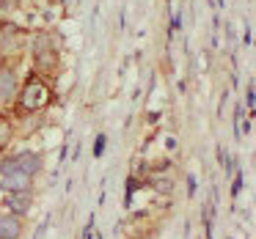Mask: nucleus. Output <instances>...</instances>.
<instances>
[{
    "label": "nucleus",
    "mask_w": 256,
    "mask_h": 239,
    "mask_svg": "<svg viewBox=\"0 0 256 239\" xmlns=\"http://www.w3.org/2000/svg\"><path fill=\"white\" fill-rule=\"evenodd\" d=\"M28 234V217L3 212L0 215V239H22Z\"/></svg>",
    "instance_id": "0eeeda50"
},
{
    "label": "nucleus",
    "mask_w": 256,
    "mask_h": 239,
    "mask_svg": "<svg viewBox=\"0 0 256 239\" xmlns=\"http://www.w3.org/2000/svg\"><path fill=\"white\" fill-rule=\"evenodd\" d=\"M34 61H36V66L42 69V74L50 72V69L58 63V55H56V47H52L50 33H39L34 39Z\"/></svg>",
    "instance_id": "20e7f679"
},
{
    "label": "nucleus",
    "mask_w": 256,
    "mask_h": 239,
    "mask_svg": "<svg viewBox=\"0 0 256 239\" xmlns=\"http://www.w3.org/2000/svg\"><path fill=\"white\" fill-rule=\"evenodd\" d=\"M20 94V72L12 63H0V105H12Z\"/></svg>",
    "instance_id": "39448f33"
},
{
    "label": "nucleus",
    "mask_w": 256,
    "mask_h": 239,
    "mask_svg": "<svg viewBox=\"0 0 256 239\" xmlns=\"http://www.w3.org/2000/svg\"><path fill=\"white\" fill-rule=\"evenodd\" d=\"M56 99V91L52 85L44 80V74H30L22 85H20V94L14 99V107H17V116H36V113H44L47 107Z\"/></svg>",
    "instance_id": "f257e3e1"
},
{
    "label": "nucleus",
    "mask_w": 256,
    "mask_h": 239,
    "mask_svg": "<svg viewBox=\"0 0 256 239\" xmlns=\"http://www.w3.org/2000/svg\"><path fill=\"white\" fill-rule=\"evenodd\" d=\"M6 171H22L28 176L39 179L42 171H44V154L34 149H22V151H14V154H3L0 157V173Z\"/></svg>",
    "instance_id": "f03ea898"
},
{
    "label": "nucleus",
    "mask_w": 256,
    "mask_h": 239,
    "mask_svg": "<svg viewBox=\"0 0 256 239\" xmlns=\"http://www.w3.org/2000/svg\"><path fill=\"white\" fill-rule=\"evenodd\" d=\"M22 190H36V179L22 171L0 173V193H22Z\"/></svg>",
    "instance_id": "423d86ee"
},
{
    "label": "nucleus",
    "mask_w": 256,
    "mask_h": 239,
    "mask_svg": "<svg viewBox=\"0 0 256 239\" xmlns=\"http://www.w3.org/2000/svg\"><path fill=\"white\" fill-rule=\"evenodd\" d=\"M14 135H17V129H14V124L8 121V118L0 116V151H6L8 146H12Z\"/></svg>",
    "instance_id": "6e6552de"
},
{
    "label": "nucleus",
    "mask_w": 256,
    "mask_h": 239,
    "mask_svg": "<svg viewBox=\"0 0 256 239\" xmlns=\"http://www.w3.org/2000/svg\"><path fill=\"white\" fill-rule=\"evenodd\" d=\"M3 154H6V151H0V157H3Z\"/></svg>",
    "instance_id": "9d476101"
},
{
    "label": "nucleus",
    "mask_w": 256,
    "mask_h": 239,
    "mask_svg": "<svg viewBox=\"0 0 256 239\" xmlns=\"http://www.w3.org/2000/svg\"><path fill=\"white\" fill-rule=\"evenodd\" d=\"M3 212H12V215L28 217L36 206V190H22V193H3V201H0Z\"/></svg>",
    "instance_id": "7ed1b4c3"
},
{
    "label": "nucleus",
    "mask_w": 256,
    "mask_h": 239,
    "mask_svg": "<svg viewBox=\"0 0 256 239\" xmlns=\"http://www.w3.org/2000/svg\"><path fill=\"white\" fill-rule=\"evenodd\" d=\"M0 215H3V206H0Z\"/></svg>",
    "instance_id": "1a4fd4ad"
}]
</instances>
